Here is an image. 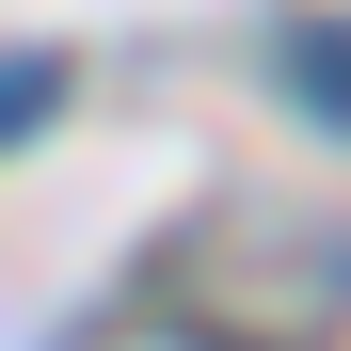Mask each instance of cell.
<instances>
[{"instance_id": "obj_2", "label": "cell", "mask_w": 351, "mask_h": 351, "mask_svg": "<svg viewBox=\"0 0 351 351\" xmlns=\"http://www.w3.org/2000/svg\"><path fill=\"white\" fill-rule=\"evenodd\" d=\"M48 112V64H0V128H32Z\"/></svg>"}, {"instance_id": "obj_1", "label": "cell", "mask_w": 351, "mask_h": 351, "mask_svg": "<svg viewBox=\"0 0 351 351\" xmlns=\"http://www.w3.org/2000/svg\"><path fill=\"white\" fill-rule=\"evenodd\" d=\"M287 80H304L319 112H351V32H335V16H319V32H287Z\"/></svg>"}]
</instances>
